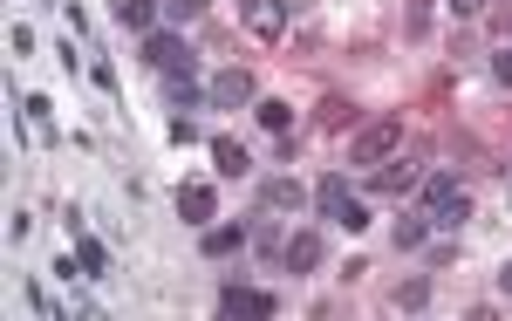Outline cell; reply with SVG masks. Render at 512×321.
<instances>
[{"instance_id": "1", "label": "cell", "mask_w": 512, "mask_h": 321, "mask_svg": "<svg viewBox=\"0 0 512 321\" xmlns=\"http://www.w3.org/2000/svg\"><path fill=\"white\" fill-rule=\"evenodd\" d=\"M396 151H403V117H376V123H362V130L349 137V164H369V171L390 164Z\"/></svg>"}, {"instance_id": "2", "label": "cell", "mask_w": 512, "mask_h": 321, "mask_svg": "<svg viewBox=\"0 0 512 321\" xmlns=\"http://www.w3.org/2000/svg\"><path fill=\"white\" fill-rule=\"evenodd\" d=\"M315 205H321V219H328V226H342V233H362V226H369V205L349 192V178H342V171L315 185Z\"/></svg>"}, {"instance_id": "3", "label": "cell", "mask_w": 512, "mask_h": 321, "mask_svg": "<svg viewBox=\"0 0 512 321\" xmlns=\"http://www.w3.org/2000/svg\"><path fill=\"white\" fill-rule=\"evenodd\" d=\"M424 205H431V226H444V233H458V226L472 219V199L458 192V178H451V171L424 178Z\"/></svg>"}, {"instance_id": "4", "label": "cell", "mask_w": 512, "mask_h": 321, "mask_svg": "<svg viewBox=\"0 0 512 321\" xmlns=\"http://www.w3.org/2000/svg\"><path fill=\"white\" fill-rule=\"evenodd\" d=\"M205 96H212V110H246V103H260V96H253V69H219V76L205 82Z\"/></svg>"}, {"instance_id": "5", "label": "cell", "mask_w": 512, "mask_h": 321, "mask_svg": "<svg viewBox=\"0 0 512 321\" xmlns=\"http://www.w3.org/2000/svg\"><path fill=\"white\" fill-rule=\"evenodd\" d=\"M369 185H376V192H390V199H403V192H417V185H424V171H417V158H403V151H396L390 164H376V178H369Z\"/></svg>"}, {"instance_id": "6", "label": "cell", "mask_w": 512, "mask_h": 321, "mask_svg": "<svg viewBox=\"0 0 512 321\" xmlns=\"http://www.w3.org/2000/svg\"><path fill=\"white\" fill-rule=\"evenodd\" d=\"M239 21H246L260 41H280V28H287V0H246Z\"/></svg>"}, {"instance_id": "7", "label": "cell", "mask_w": 512, "mask_h": 321, "mask_svg": "<svg viewBox=\"0 0 512 321\" xmlns=\"http://www.w3.org/2000/svg\"><path fill=\"white\" fill-rule=\"evenodd\" d=\"M280 260H287V274H315L321 267V233H308V226L287 233V240H280Z\"/></svg>"}, {"instance_id": "8", "label": "cell", "mask_w": 512, "mask_h": 321, "mask_svg": "<svg viewBox=\"0 0 512 321\" xmlns=\"http://www.w3.org/2000/svg\"><path fill=\"white\" fill-rule=\"evenodd\" d=\"M280 301L274 294H260V287H226L219 294V315H274Z\"/></svg>"}, {"instance_id": "9", "label": "cell", "mask_w": 512, "mask_h": 321, "mask_svg": "<svg viewBox=\"0 0 512 321\" xmlns=\"http://www.w3.org/2000/svg\"><path fill=\"white\" fill-rule=\"evenodd\" d=\"M212 164H219V178H246V171H253V158H246L239 137H212Z\"/></svg>"}, {"instance_id": "10", "label": "cell", "mask_w": 512, "mask_h": 321, "mask_svg": "<svg viewBox=\"0 0 512 321\" xmlns=\"http://www.w3.org/2000/svg\"><path fill=\"white\" fill-rule=\"evenodd\" d=\"M212 212H219V199H212V185H185V192H178V219H185V226H205Z\"/></svg>"}, {"instance_id": "11", "label": "cell", "mask_w": 512, "mask_h": 321, "mask_svg": "<svg viewBox=\"0 0 512 321\" xmlns=\"http://www.w3.org/2000/svg\"><path fill=\"white\" fill-rule=\"evenodd\" d=\"M144 62H151V69H185L192 55H185V41H178V35H151V41H144Z\"/></svg>"}, {"instance_id": "12", "label": "cell", "mask_w": 512, "mask_h": 321, "mask_svg": "<svg viewBox=\"0 0 512 321\" xmlns=\"http://www.w3.org/2000/svg\"><path fill=\"white\" fill-rule=\"evenodd\" d=\"M424 301H431V281H396L390 287V308H396V315H417Z\"/></svg>"}, {"instance_id": "13", "label": "cell", "mask_w": 512, "mask_h": 321, "mask_svg": "<svg viewBox=\"0 0 512 321\" xmlns=\"http://www.w3.org/2000/svg\"><path fill=\"white\" fill-rule=\"evenodd\" d=\"M267 205H274V212H301V205H308V192H301L294 178H267Z\"/></svg>"}, {"instance_id": "14", "label": "cell", "mask_w": 512, "mask_h": 321, "mask_svg": "<svg viewBox=\"0 0 512 321\" xmlns=\"http://www.w3.org/2000/svg\"><path fill=\"white\" fill-rule=\"evenodd\" d=\"M253 117L267 123L274 137H287V123H294V103H274V96H267V103H253Z\"/></svg>"}, {"instance_id": "15", "label": "cell", "mask_w": 512, "mask_h": 321, "mask_svg": "<svg viewBox=\"0 0 512 321\" xmlns=\"http://www.w3.org/2000/svg\"><path fill=\"white\" fill-rule=\"evenodd\" d=\"M117 21L123 28H151L158 21V0H117Z\"/></svg>"}, {"instance_id": "16", "label": "cell", "mask_w": 512, "mask_h": 321, "mask_svg": "<svg viewBox=\"0 0 512 321\" xmlns=\"http://www.w3.org/2000/svg\"><path fill=\"white\" fill-rule=\"evenodd\" d=\"M424 233H431V219H396V253H417Z\"/></svg>"}, {"instance_id": "17", "label": "cell", "mask_w": 512, "mask_h": 321, "mask_svg": "<svg viewBox=\"0 0 512 321\" xmlns=\"http://www.w3.org/2000/svg\"><path fill=\"white\" fill-rule=\"evenodd\" d=\"M69 233H76V226H69ZM76 260H82V274H103V267H110V253L96 240H82V233H76Z\"/></svg>"}, {"instance_id": "18", "label": "cell", "mask_w": 512, "mask_h": 321, "mask_svg": "<svg viewBox=\"0 0 512 321\" xmlns=\"http://www.w3.org/2000/svg\"><path fill=\"white\" fill-rule=\"evenodd\" d=\"M158 14H164V21H178V28H185V21H198V14H205V0H158Z\"/></svg>"}, {"instance_id": "19", "label": "cell", "mask_w": 512, "mask_h": 321, "mask_svg": "<svg viewBox=\"0 0 512 321\" xmlns=\"http://www.w3.org/2000/svg\"><path fill=\"white\" fill-rule=\"evenodd\" d=\"M239 240H253V233H239V226H219V233H205V253L219 260V253H233Z\"/></svg>"}, {"instance_id": "20", "label": "cell", "mask_w": 512, "mask_h": 321, "mask_svg": "<svg viewBox=\"0 0 512 321\" xmlns=\"http://www.w3.org/2000/svg\"><path fill=\"white\" fill-rule=\"evenodd\" d=\"M355 117V110H349V103H342V96H328V103H321V123H328V130H342V123H349Z\"/></svg>"}, {"instance_id": "21", "label": "cell", "mask_w": 512, "mask_h": 321, "mask_svg": "<svg viewBox=\"0 0 512 321\" xmlns=\"http://www.w3.org/2000/svg\"><path fill=\"white\" fill-rule=\"evenodd\" d=\"M492 76H499V82L512 89V48H506V55H492Z\"/></svg>"}, {"instance_id": "22", "label": "cell", "mask_w": 512, "mask_h": 321, "mask_svg": "<svg viewBox=\"0 0 512 321\" xmlns=\"http://www.w3.org/2000/svg\"><path fill=\"white\" fill-rule=\"evenodd\" d=\"M478 7H485V0H451V14H478Z\"/></svg>"}, {"instance_id": "23", "label": "cell", "mask_w": 512, "mask_h": 321, "mask_svg": "<svg viewBox=\"0 0 512 321\" xmlns=\"http://www.w3.org/2000/svg\"><path fill=\"white\" fill-rule=\"evenodd\" d=\"M499 287H506V294H512V260H506V267H499Z\"/></svg>"}]
</instances>
